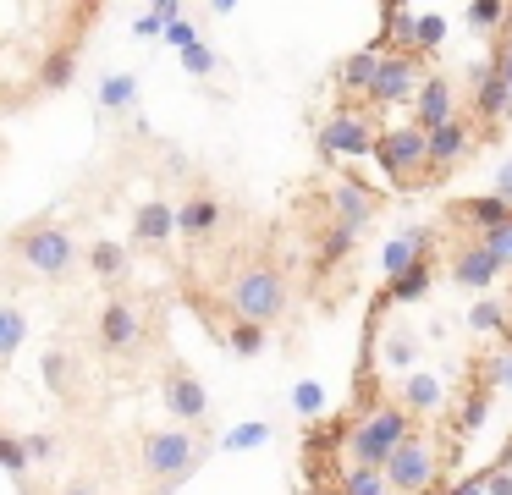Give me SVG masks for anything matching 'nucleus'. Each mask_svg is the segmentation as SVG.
<instances>
[{"mask_svg": "<svg viewBox=\"0 0 512 495\" xmlns=\"http://www.w3.org/2000/svg\"><path fill=\"white\" fill-rule=\"evenodd\" d=\"M226 314L254 319V325H276L287 314V275L270 253H248L232 275H226Z\"/></svg>", "mask_w": 512, "mask_h": 495, "instance_id": "f257e3e1", "label": "nucleus"}, {"mask_svg": "<svg viewBox=\"0 0 512 495\" xmlns=\"http://www.w3.org/2000/svg\"><path fill=\"white\" fill-rule=\"evenodd\" d=\"M413 435H419V424L402 402H369V413L347 435V468H386Z\"/></svg>", "mask_w": 512, "mask_h": 495, "instance_id": "f03ea898", "label": "nucleus"}, {"mask_svg": "<svg viewBox=\"0 0 512 495\" xmlns=\"http://www.w3.org/2000/svg\"><path fill=\"white\" fill-rule=\"evenodd\" d=\"M6 259H12L17 270L39 275V281H67L72 264H78V242H72L67 226H56V220H28V226L12 231Z\"/></svg>", "mask_w": 512, "mask_h": 495, "instance_id": "7ed1b4c3", "label": "nucleus"}, {"mask_svg": "<svg viewBox=\"0 0 512 495\" xmlns=\"http://www.w3.org/2000/svg\"><path fill=\"white\" fill-rule=\"evenodd\" d=\"M199 462H204V440L188 435V429H144L138 435V473L155 484V495L182 484Z\"/></svg>", "mask_w": 512, "mask_h": 495, "instance_id": "20e7f679", "label": "nucleus"}, {"mask_svg": "<svg viewBox=\"0 0 512 495\" xmlns=\"http://www.w3.org/2000/svg\"><path fill=\"white\" fill-rule=\"evenodd\" d=\"M375 160H380V171H386L397 187H424L430 182V132H419L413 121L408 127L380 132Z\"/></svg>", "mask_w": 512, "mask_h": 495, "instance_id": "39448f33", "label": "nucleus"}, {"mask_svg": "<svg viewBox=\"0 0 512 495\" xmlns=\"http://www.w3.org/2000/svg\"><path fill=\"white\" fill-rule=\"evenodd\" d=\"M386 479H391V495H424L441 484V451H435V440L424 429L386 462Z\"/></svg>", "mask_w": 512, "mask_h": 495, "instance_id": "423d86ee", "label": "nucleus"}, {"mask_svg": "<svg viewBox=\"0 0 512 495\" xmlns=\"http://www.w3.org/2000/svg\"><path fill=\"white\" fill-rule=\"evenodd\" d=\"M468 116H474V132L479 138H501V127H507L512 116V88L507 77L496 72V61H485L474 72V83H468Z\"/></svg>", "mask_w": 512, "mask_h": 495, "instance_id": "0eeeda50", "label": "nucleus"}, {"mask_svg": "<svg viewBox=\"0 0 512 495\" xmlns=\"http://www.w3.org/2000/svg\"><path fill=\"white\" fill-rule=\"evenodd\" d=\"M375 143H380V132L364 110H336L320 127V149L331 160H364V154H375Z\"/></svg>", "mask_w": 512, "mask_h": 495, "instance_id": "6e6552de", "label": "nucleus"}, {"mask_svg": "<svg viewBox=\"0 0 512 495\" xmlns=\"http://www.w3.org/2000/svg\"><path fill=\"white\" fill-rule=\"evenodd\" d=\"M424 66H419V55H397L391 50L386 61H380V77H375V88H369V105H380V110H391V105H413L419 99V88H424Z\"/></svg>", "mask_w": 512, "mask_h": 495, "instance_id": "1a4fd4ad", "label": "nucleus"}, {"mask_svg": "<svg viewBox=\"0 0 512 495\" xmlns=\"http://www.w3.org/2000/svg\"><path fill=\"white\" fill-rule=\"evenodd\" d=\"M144 314H138L127 297H111V303L100 308V325H94V336H100V352H111V358H133L138 347H144Z\"/></svg>", "mask_w": 512, "mask_h": 495, "instance_id": "9d476101", "label": "nucleus"}, {"mask_svg": "<svg viewBox=\"0 0 512 495\" xmlns=\"http://www.w3.org/2000/svg\"><path fill=\"white\" fill-rule=\"evenodd\" d=\"M160 396H166V407L182 418V424H204V418H210V391H204V385L193 380V369H182V363H166Z\"/></svg>", "mask_w": 512, "mask_h": 495, "instance_id": "9b49d317", "label": "nucleus"}, {"mask_svg": "<svg viewBox=\"0 0 512 495\" xmlns=\"http://www.w3.org/2000/svg\"><path fill=\"white\" fill-rule=\"evenodd\" d=\"M446 270H452V281L468 286V292H490L496 275H501V259L485 248V237H463L452 248V264H446Z\"/></svg>", "mask_w": 512, "mask_h": 495, "instance_id": "f8f14e48", "label": "nucleus"}, {"mask_svg": "<svg viewBox=\"0 0 512 495\" xmlns=\"http://www.w3.org/2000/svg\"><path fill=\"white\" fill-rule=\"evenodd\" d=\"M474 143H479V132H474V121H468V116H457V121H446L441 132H430V182L452 176L457 165L468 160Z\"/></svg>", "mask_w": 512, "mask_h": 495, "instance_id": "ddd939ff", "label": "nucleus"}, {"mask_svg": "<svg viewBox=\"0 0 512 495\" xmlns=\"http://www.w3.org/2000/svg\"><path fill=\"white\" fill-rule=\"evenodd\" d=\"M331 220L336 226H347V231H364L369 220L380 215V198L369 193L364 182H358V176H342V182H331Z\"/></svg>", "mask_w": 512, "mask_h": 495, "instance_id": "4468645a", "label": "nucleus"}, {"mask_svg": "<svg viewBox=\"0 0 512 495\" xmlns=\"http://www.w3.org/2000/svg\"><path fill=\"white\" fill-rule=\"evenodd\" d=\"M446 121H457V94H452V77L430 72L419 88V99H413V127L419 132H441Z\"/></svg>", "mask_w": 512, "mask_h": 495, "instance_id": "2eb2a0df", "label": "nucleus"}, {"mask_svg": "<svg viewBox=\"0 0 512 495\" xmlns=\"http://www.w3.org/2000/svg\"><path fill=\"white\" fill-rule=\"evenodd\" d=\"M353 248H358V231H347V226H336V220H325V226L314 231V248H309V275H314V281H325L331 270L353 264Z\"/></svg>", "mask_w": 512, "mask_h": 495, "instance_id": "dca6fc26", "label": "nucleus"}, {"mask_svg": "<svg viewBox=\"0 0 512 495\" xmlns=\"http://www.w3.org/2000/svg\"><path fill=\"white\" fill-rule=\"evenodd\" d=\"M221 215H226V204H221L215 193H204V187H199V193H188V198L177 204V231H182L188 242H199V248H204V242H215V231H221Z\"/></svg>", "mask_w": 512, "mask_h": 495, "instance_id": "f3484780", "label": "nucleus"}, {"mask_svg": "<svg viewBox=\"0 0 512 495\" xmlns=\"http://www.w3.org/2000/svg\"><path fill=\"white\" fill-rule=\"evenodd\" d=\"M452 220H457V226H468L474 237H490L496 226H507V220H512V204L501 193H490V198H457Z\"/></svg>", "mask_w": 512, "mask_h": 495, "instance_id": "a211bd4d", "label": "nucleus"}, {"mask_svg": "<svg viewBox=\"0 0 512 495\" xmlns=\"http://www.w3.org/2000/svg\"><path fill=\"white\" fill-rule=\"evenodd\" d=\"M380 61H386V50L347 55V61L336 66V88H342L347 99H369V88H375V77H380Z\"/></svg>", "mask_w": 512, "mask_h": 495, "instance_id": "6ab92c4d", "label": "nucleus"}, {"mask_svg": "<svg viewBox=\"0 0 512 495\" xmlns=\"http://www.w3.org/2000/svg\"><path fill=\"white\" fill-rule=\"evenodd\" d=\"M424 242H435V226H413V231H402V237L386 242V275L391 281L408 275L413 264H424Z\"/></svg>", "mask_w": 512, "mask_h": 495, "instance_id": "aec40b11", "label": "nucleus"}, {"mask_svg": "<svg viewBox=\"0 0 512 495\" xmlns=\"http://www.w3.org/2000/svg\"><path fill=\"white\" fill-rule=\"evenodd\" d=\"M72 77H78V44H56V50H45L34 83L39 94H61V88H72Z\"/></svg>", "mask_w": 512, "mask_h": 495, "instance_id": "412c9836", "label": "nucleus"}, {"mask_svg": "<svg viewBox=\"0 0 512 495\" xmlns=\"http://www.w3.org/2000/svg\"><path fill=\"white\" fill-rule=\"evenodd\" d=\"M171 237H177V209L160 204V198H149V204L138 209V220H133V242L160 248V242H171Z\"/></svg>", "mask_w": 512, "mask_h": 495, "instance_id": "4be33fe9", "label": "nucleus"}, {"mask_svg": "<svg viewBox=\"0 0 512 495\" xmlns=\"http://www.w3.org/2000/svg\"><path fill=\"white\" fill-rule=\"evenodd\" d=\"M100 110L105 116H133L138 110V77L133 72H111L100 83Z\"/></svg>", "mask_w": 512, "mask_h": 495, "instance_id": "5701e85b", "label": "nucleus"}, {"mask_svg": "<svg viewBox=\"0 0 512 495\" xmlns=\"http://www.w3.org/2000/svg\"><path fill=\"white\" fill-rule=\"evenodd\" d=\"M380 22H386V44H397V55H419V17L408 6H386Z\"/></svg>", "mask_w": 512, "mask_h": 495, "instance_id": "b1692460", "label": "nucleus"}, {"mask_svg": "<svg viewBox=\"0 0 512 495\" xmlns=\"http://www.w3.org/2000/svg\"><path fill=\"white\" fill-rule=\"evenodd\" d=\"M430 281H435V264H430V259H424V264H413L408 275L386 281V303H419V297L430 292Z\"/></svg>", "mask_w": 512, "mask_h": 495, "instance_id": "393cba45", "label": "nucleus"}, {"mask_svg": "<svg viewBox=\"0 0 512 495\" xmlns=\"http://www.w3.org/2000/svg\"><path fill=\"white\" fill-rule=\"evenodd\" d=\"M402 407H408V413L441 407V380H435V374H408V380H402Z\"/></svg>", "mask_w": 512, "mask_h": 495, "instance_id": "a878e982", "label": "nucleus"}, {"mask_svg": "<svg viewBox=\"0 0 512 495\" xmlns=\"http://www.w3.org/2000/svg\"><path fill=\"white\" fill-rule=\"evenodd\" d=\"M39 380H45L56 396H72V352L67 347H50L45 358H39Z\"/></svg>", "mask_w": 512, "mask_h": 495, "instance_id": "bb28decb", "label": "nucleus"}, {"mask_svg": "<svg viewBox=\"0 0 512 495\" xmlns=\"http://www.w3.org/2000/svg\"><path fill=\"white\" fill-rule=\"evenodd\" d=\"M89 270L100 275V281H122V275H127V248H122V242H94V248H89Z\"/></svg>", "mask_w": 512, "mask_h": 495, "instance_id": "cd10ccee", "label": "nucleus"}, {"mask_svg": "<svg viewBox=\"0 0 512 495\" xmlns=\"http://www.w3.org/2000/svg\"><path fill=\"white\" fill-rule=\"evenodd\" d=\"M23 330H28L23 308L6 303V308H0V363H12V358H17V347H23Z\"/></svg>", "mask_w": 512, "mask_h": 495, "instance_id": "c85d7f7f", "label": "nucleus"}, {"mask_svg": "<svg viewBox=\"0 0 512 495\" xmlns=\"http://www.w3.org/2000/svg\"><path fill=\"white\" fill-rule=\"evenodd\" d=\"M342 495H391L386 468H347L342 473Z\"/></svg>", "mask_w": 512, "mask_h": 495, "instance_id": "c756f323", "label": "nucleus"}, {"mask_svg": "<svg viewBox=\"0 0 512 495\" xmlns=\"http://www.w3.org/2000/svg\"><path fill=\"white\" fill-rule=\"evenodd\" d=\"M468 325L485 330V336H507V308H501L496 297H479V303L468 308Z\"/></svg>", "mask_w": 512, "mask_h": 495, "instance_id": "7c9ffc66", "label": "nucleus"}, {"mask_svg": "<svg viewBox=\"0 0 512 495\" xmlns=\"http://www.w3.org/2000/svg\"><path fill=\"white\" fill-rule=\"evenodd\" d=\"M226 341H232V352H243V358H259V352H265V325H254V319H232Z\"/></svg>", "mask_w": 512, "mask_h": 495, "instance_id": "2f4dec72", "label": "nucleus"}, {"mask_svg": "<svg viewBox=\"0 0 512 495\" xmlns=\"http://www.w3.org/2000/svg\"><path fill=\"white\" fill-rule=\"evenodd\" d=\"M0 457H6V473H12V479L28 490V468H34V457H28V440H23V435H6V440H0Z\"/></svg>", "mask_w": 512, "mask_h": 495, "instance_id": "473e14b6", "label": "nucleus"}, {"mask_svg": "<svg viewBox=\"0 0 512 495\" xmlns=\"http://www.w3.org/2000/svg\"><path fill=\"white\" fill-rule=\"evenodd\" d=\"M490 413V385H474V391L463 396V413H457V429H479Z\"/></svg>", "mask_w": 512, "mask_h": 495, "instance_id": "72a5a7b5", "label": "nucleus"}, {"mask_svg": "<svg viewBox=\"0 0 512 495\" xmlns=\"http://www.w3.org/2000/svg\"><path fill=\"white\" fill-rule=\"evenodd\" d=\"M468 22H474L479 33H490L496 22H512V6H501V0H474V6H468Z\"/></svg>", "mask_w": 512, "mask_h": 495, "instance_id": "f704fd0d", "label": "nucleus"}, {"mask_svg": "<svg viewBox=\"0 0 512 495\" xmlns=\"http://www.w3.org/2000/svg\"><path fill=\"white\" fill-rule=\"evenodd\" d=\"M259 440H270V424H243V429H232L221 446L226 451H248V446H259Z\"/></svg>", "mask_w": 512, "mask_h": 495, "instance_id": "c9c22d12", "label": "nucleus"}, {"mask_svg": "<svg viewBox=\"0 0 512 495\" xmlns=\"http://www.w3.org/2000/svg\"><path fill=\"white\" fill-rule=\"evenodd\" d=\"M441 39H446V17H441V11H430V17H419V55H424V50H435Z\"/></svg>", "mask_w": 512, "mask_h": 495, "instance_id": "e433bc0d", "label": "nucleus"}, {"mask_svg": "<svg viewBox=\"0 0 512 495\" xmlns=\"http://www.w3.org/2000/svg\"><path fill=\"white\" fill-rule=\"evenodd\" d=\"M182 66H188L193 77H210L215 72V50L210 44H193V50H182Z\"/></svg>", "mask_w": 512, "mask_h": 495, "instance_id": "4c0bfd02", "label": "nucleus"}, {"mask_svg": "<svg viewBox=\"0 0 512 495\" xmlns=\"http://www.w3.org/2000/svg\"><path fill=\"white\" fill-rule=\"evenodd\" d=\"M28 440V457H34V462H56L61 457V440L56 435H23Z\"/></svg>", "mask_w": 512, "mask_h": 495, "instance_id": "58836bf2", "label": "nucleus"}, {"mask_svg": "<svg viewBox=\"0 0 512 495\" xmlns=\"http://www.w3.org/2000/svg\"><path fill=\"white\" fill-rule=\"evenodd\" d=\"M292 407H298V413H320V407H325V391H320V385L303 380L298 391H292Z\"/></svg>", "mask_w": 512, "mask_h": 495, "instance_id": "ea45409f", "label": "nucleus"}, {"mask_svg": "<svg viewBox=\"0 0 512 495\" xmlns=\"http://www.w3.org/2000/svg\"><path fill=\"white\" fill-rule=\"evenodd\" d=\"M490 61H496V72L507 77V88H512V39H507V33L496 39V55H490Z\"/></svg>", "mask_w": 512, "mask_h": 495, "instance_id": "a19ab883", "label": "nucleus"}, {"mask_svg": "<svg viewBox=\"0 0 512 495\" xmlns=\"http://www.w3.org/2000/svg\"><path fill=\"white\" fill-rule=\"evenodd\" d=\"M133 33H144V39H149V33H166V11H160V6L144 11V17L133 22Z\"/></svg>", "mask_w": 512, "mask_h": 495, "instance_id": "79ce46f5", "label": "nucleus"}, {"mask_svg": "<svg viewBox=\"0 0 512 495\" xmlns=\"http://www.w3.org/2000/svg\"><path fill=\"white\" fill-rule=\"evenodd\" d=\"M397 336H402V330H397ZM397 336L386 341V358L391 363H413V341H397Z\"/></svg>", "mask_w": 512, "mask_h": 495, "instance_id": "37998d69", "label": "nucleus"}, {"mask_svg": "<svg viewBox=\"0 0 512 495\" xmlns=\"http://www.w3.org/2000/svg\"><path fill=\"white\" fill-rule=\"evenodd\" d=\"M485 490L490 495H512V473H485Z\"/></svg>", "mask_w": 512, "mask_h": 495, "instance_id": "c03bdc74", "label": "nucleus"}, {"mask_svg": "<svg viewBox=\"0 0 512 495\" xmlns=\"http://www.w3.org/2000/svg\"><path fill=\"white\" fill-rule=\"evenodd\" d=\"M496 193H501V198H507V204H512V160L501 165V176H496Z\"/></svg>", "mask_w": 512, "mask_h": 495, "instance_id": "a18cd8bd", "label": "nucleus"}, {"mask_svg": "<svg viewBox=\"0 0 512 495\" xmlns=\"http://www.w3.org/2000/svg\"><path fill=\"white\" fill-rule=\"evenodd\" d=\"M452 495H490V490H485V473H479V479H468V484H457Z\"/></svg>", "mask_w": 512, "mask_h": 495, "instance_id": "49530a36", "label": "nucleus"}, {"mask_svg": "<svg viewBox=\"0 0 512 495\" xmlns=\"http://www.w3.org/2000/svg\"><path fill=\"white\" fill-rule=\"evenodd\" d=\"M56 495H100V484H89V479H78V484H67V490H56Z\"/></svg>", "mask_w": 512, "mask_h": 495, "instance_id": "de8ad7c7", "label": "nucleus"}, {"mask_svg": "<svg viewBox=\"0 0 512 495\" xmlns=\"http://www.w3.org/2000/svg\"><path fill=\"white\" fill-rule=\"evenodd\" d=\"M490 374H496V380H512V352H507V358L490 363Z\"/></svg>", "mask_w": 512, "mask_h": 495, "instance_id": "09e8293b", "label": "nucleus"}, {"mask_svg": "<svg viewBox=\"0 0 512 495\" xmlns=\"http://www.w3.org/2000/svg\"><path fill=\"white\" fill-rule=\"evenodd\" d=\"M424 495H435V490H424Z\"/></svg>", "mask_w": 512, "mask_h": 495, "instance_id": "8fccbe9b", "label": "nucleus"}]
</instances>
